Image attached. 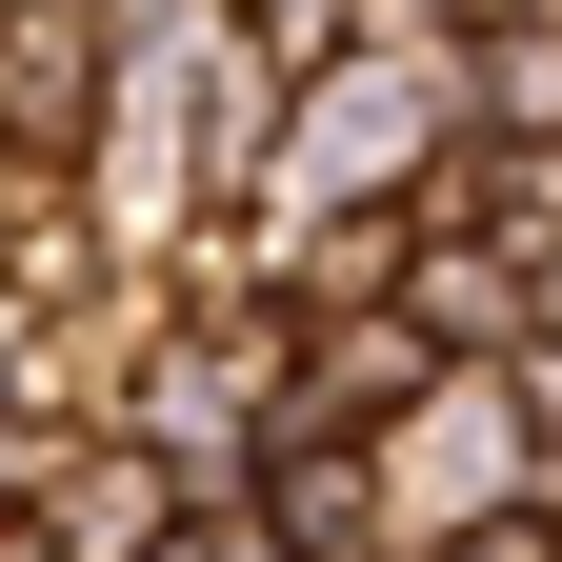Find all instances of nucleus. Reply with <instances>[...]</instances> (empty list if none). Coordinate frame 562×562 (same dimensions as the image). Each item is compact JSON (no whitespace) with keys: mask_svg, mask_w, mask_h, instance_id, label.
<instances>
[{"mask_svg":"<svg viewBox=\"0 0 562 562\" xmlns=\"http://www.w3.org/2000/svg\"><path fill=\"white\" fill-rule=\"evenodd\" d=\"M402 322H422V362H503L522 341V261L503 241H422L402 261Z\"/></svg>","mask_w":562,"mask_h":562,"instance_id":"1","label":"nucleus"}]
</instances>
